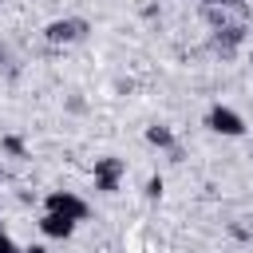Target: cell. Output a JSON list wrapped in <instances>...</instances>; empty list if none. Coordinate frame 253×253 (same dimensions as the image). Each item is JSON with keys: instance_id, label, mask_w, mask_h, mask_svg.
Listing matches in <instances>:
<instances>
[{"instance_id": "cell-1", "label": "cell", "mask_w": 253, "mask_h": 253, "mask_svg": "<svg viewBox=\"0 0 253 253\" xmlns=\"http://www.w3.org/2000/svg\"><path fill=\"white\" fill-rule=\"evenodd\" d=\"M206 126L213 130V134H225V138H237V134H245V119L233 111V107H213L210 115H206Z\"/></svg>"}, {"instance_id": "cell-2", "label": "cell", "mask_w": 253, "mask_h": 253, "mask_svg": "<svg viewBox=\"0 0 253 253\" xmlns=\"http://www.w3.org/2000/svg\"><path fill=\"white\" fill-rule=\"evenodd\" d=\"M47 210H51V213H63V217H71V221H83V217H87V202L75 198L71 190H55V194H47Z\"/></svg>"}, {"instance_id": "cell-3", "label": "cell", "mask_w": 253, "mask_h": 253, "mask_svg": "<svg viewBox=\"0 0 253 253\" xmlns=\"http://www.w3.org/2000/svg\"><path fill=\"white\" fill-rule=\"evenodd\" d=\"M83 32H87V20H51L43 28L47 43H75V40H83Z\"/></svg>"}, {"instance_id": "cell-4", "label": "cell", "mask_w": 253, "mask_h": 253, "mask_svg": "<svg viewBox=\"0 0 253 253\" xmlns=\"http://www.w3.org/2000/svg\"><path fill=\"white\" fill-rule=\"evenodd\" d=\"M119 174H123V162L119 158H99L95 162V190L99 194H115L119 190Z\"/></svg>"}, {"instance_id": "cell-5", "label": "cell", "mask_w": 253, "mask_h": 253, "mask_svg": "<svg viewBox=\"0 0 253 253\" xmlns=\"http://www.w3.org/2000/svg\"><path fill=\"white\" fill-rule=\"evenodd\" d=\"M40 229H43L47 237H59V241H63V237H71V233H75V221H71V217H63V213H51V210H47V213L40 217Z\"/></svg>"}, {"instance_id": "cell-6", "label": "cell", "mask_w": 253, "mask_h": 253, "mask_svg": "<svg viewBox=\"0 0 253 253\" xmlns=\"http://www.w3.org/2000/svg\"><path fill=\"white\" fill-rule=\"evenodd\" d=\"M146 142H150V146L170 150V146H174V130H170V126H162V123H154V126H146Z\"/></svg>"}, {"instance_id": "cell-7", "label": "cell", "mask_w": 253, "mask_h": 253, "mask_svg": "<svg viewBox=\"0 0 253 253\" xmlns=\"http://www.w3.org/2000/svg\"><path fill=\"white\" fill-rule=\"evenodd\" d=\"M4 150H8V154H16V158H24V142H20L16 134H8V138H4Z\"/></svg>"}, {"instance_id": "cell-8", "label": "cell", "mask_w": 253, "mask_h": 253, "mask_svg": "<svg viewBox=\"0 0 253 253\" xmlns=\"http://www.w3.org/2000/svg\"><path fill=\"white\" fill-rule=\"evenodd\" d=\"M146 198H162V178H158V174L146 182Z\"/></svg>"}, {"instance_id": "cell-9", "label": "cell", "mask_w": 253, "mask_h": 253, "mask_svg": "<svg viewBox=\"0 0 253 253\" xmlns=\"http://www.w3.org/2000/svg\"><path fill=\"white\" fill-rule=\"evenodd\" d=\"M0 253H24V249H20V245H16L8 233H0Z\"/></svg>"}, {"instance_id": "cell-10", "label": "cell", "mask_w": 253, "mask_h": 253, "mask_svg": "<svg viewBox=\"0 0 253 253\" xmlns=\"http://www.w3.org/2000/svg\"><path fill=\"white\" fill-rule=\"evenodd\" d=\"M24 253H47V249H43V245H32V249H24Z\"/></svg>"}, {"instance_id": "cell-11", "label": "cell", "mask_w": 253, "mask_h": 253, "mask_svg": "<svg viewBox=\"0 0 253 253\" xmlns=\"http://www.w3.org/2000/svg\"><path fill=\"white\" fill-rule=\"evenodd\" d=\"M249 63H253V47H249Z\"/></svg>"}]
</instances>
